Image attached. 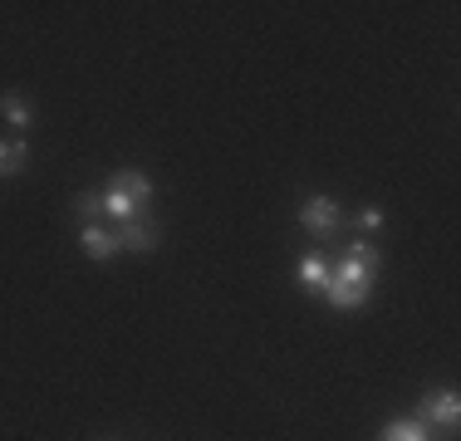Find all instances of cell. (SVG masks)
Listing matches in <instances>:
<instances>
[{"mask_svg": "<svg viewBox=\"0 0 461 441\" xmlns=\"http://www.w3.org/2000/svg\"><path fill=\"white\" fill-rule=\"evenodd\" d=\"M378 441H432V427L417 422V417H398V422H388L378 432Z\"/></svg>", "mask_w": 461, "mask_h": 441, "instance_id": "8992f818", "label": "cell"}, {"mask_svg": "<svg viewBox=\"0 0 461 441\" xmlns=\"http://www.w3.org/2000/svg\"><path fill=\"white\" fill-rule=\"evenodd\" d=\"M358 220H364L368 230H378L383 226V212H378V206H364V216H358Z\"/></svg>", "mask_w": 461, "mask_h": 441, "instance_id": "4fadbf2b", "label": "cell"}, {"mask_svg": "<svg viewBox=\"0 0 461 441\" xmlns=\"http://www.w3.org/2000/svg\"><path fill=\"white\" fill-rule=\"evenodd\" d=\"M118 236V250H158V240H162V230H158V220H148V216H133V220H123V226L113 230Z\"/></svg>", "mask_w": 461, "mask_h": 441, "instance_id": "277c9868", "label": "cell"}, {"mask_svg": "<svg viewBox=\"0 0 461 441\" xmlns=\"http://www.w3.org/2000/svg\"><path fill=\"white\" fill-rule=\"evenodd\" d=\"M113 186H118V192H128L138 206H148V202H152V182H148L142 172H133V167H128V172H118V176H113Z\"/></svg>", "mask_w": 461, "mask_h": 441, "instance_id": "ba28073f", "label": "cell"}, {"mask_svg": "<svg viewBox=\"0 0 461 441\" xmlns=\"http://www.w3.org/2000/svg\"><path fill=\"white\" fill-rule=\"evenodd\" d=\"M300 284L310 294H324V284H329V265L320 260V256H304L300 260Z\"/></svg>", "mask_w": 461, "mask_h": 441, "instance_id": "30bf717a", "label": "cell"}, {"mask_svg": "<svg viewBox=\"0 0 461 441\" xmlns=\"http://www.w3.org/2000/svg\"><path fill=\"white\" fill-rule=\"evenodd\" d=\"M25 162H30V148H25V138H15V142H0V176H15V172H25Z\"/></svg>", "mask_w": 461, "mask_h": 441, "instance_id": "9c48e42d", "label": "cell"}, {"mask_svg": "<svg viewBox=\"0 0 461 441\" xmlns=\"http://www.w3.org/2000/svg\"><path fill=\"white\" fill-rule=\"evenodd\" d=\"M456 417H461V397L447 388V392H427L422 397V407H417V422H427V427H447L452 432L456 427Z\"/></svg>", "mask_w": 461, "mask_h": 441, "instance_id": "3957f363", "label": "cell"}, {"mask_svg": "<svg viewBox=\"0 0 461 441\" xmlns=\"http://www.w3.org/2000/svg\"><path fill=\"white\" fill-rule=\"evenodd\" d=\"M74 206H79V216H84V220H94L98 212H104V196H94V192H84V196H79V202H74Z\"/></svg>", "mask_w": 461, "mask_h": 441, "instance_id": "7c38bea8", "label": "cell"}, {"mask_svg": "<svg viewBox=\"0 0 461 441\" xmlns=\"http://www.w3.org/2000/svg\"><path fill=\"white\" fill-rule=\"evenodd\" d=\"M104 216H113L118 226H123V220L142 216V206H138V202H133V196H128V192H118V186H108V192H104Z\"/></svg>", "mask_w": 461, "mask_h": 441, "instance_id": "52a82bcc", "label": "cell"}, {"mask_svg": "<svg viewBox=\"0 0 461 441\" xmlns=\"http://www.w3.org/2000/svg\"><path fill=\"white\" fill-rule=\"evenodd\" d=\"M0 113H5L10 128H30V118H35V113H30V104H25L20 94H5V98H0Z\"/></svg>", "mask_w": 461, "mask_h": 441, "instance_id": "8fae6325", "label": "cell"}, {"mask_svg": "<svg viewBox=\"0 0 461 441\" xmlns=\"http://www.w3.org/2000/svg\"><path fill=\"white\" fill-rule=\"evenodd\" d=\"M339 220H344V216H339L334 196H310V202L300 206V226L310 230V236H334Z\"/></svg>", "mask_w": 461, "mask_h": 441, "instance_id": "7a4b0ae2", "label": "cell"}, {"mask_svg": "<svg viewBox=\"0 0 461 441\" xmlns=\"http://www.w3.org/2000/svg\"><path fill=\"white\" fill-rule=\"evenodd\" d=\"M79 246H84V256H89V260H113L118 256V236L108 226H84L79 230Z\"/></svg>", "mask_w": 461, "mask_h": 441, "instance_id": "5b68a950", "label": "cell"}, {"mask_svg": "<svg viewBox=\"0 0 461 441\" xmlns=\"http://www.w3.org/2000/svg\"><path fill=\"white\" fill-rule=\"evenodd\" d=\"M373 270H378V250L368 246V240H354V250H348V260L339 265V270H329V284H324V300L334 309H364L368 294H373Z\"/></svg>", "mask_w": 461, "mask_h": 441, "instance_id": "6da1fadb", "label": "cell"}]
</instances>
